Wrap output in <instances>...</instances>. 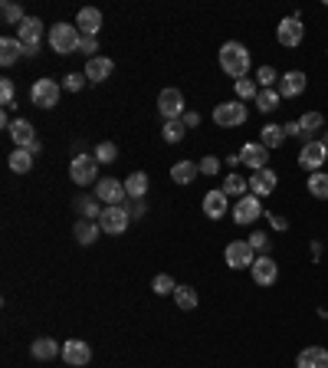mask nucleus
<instances>
[{"label":"nucleus","instance_id":"nucleus-29","mask_svg":"<svg viewBox=\"0 0 328 368\" xmlns=\"http://www.w3.org/2000/svg\"><path fill=\"white\" fill-rule=\"evenodd\" d=\"M125 194L135 197V201H142L144 194H148V174L144 171H135L125 178Z\"/></svg>","mask_w":328,"mask_h":368},{"label":"nucleus","instance_id":"nucleus-11","mask_svg":"<svg viewBox=\"0 0 328 368\" xmlns=\"http://www.w3.org/2000/svg\"><path fill=\"white\" fill-rule=\"evenodd\" d=\"M17 40L27 46V56H36L40 53V40H43V20L40 17H27L17 30Z\"/></svg>","mask_w":328,"mask_h":368},{"label":"nucleus","instance_id":"nucleus-23","mask_svg":"<svg viewBox=\"0 0 328 368\" xmlns=\"http://www.w3.org/2000/svg\"><path fill=\"white\" fill-rule=\"evenodd\" d=\"M112 73H115V63L105 59V56H96V59H89L86 63V79L89 83H105Z\"/></svg>","mask_w":328,"mask_h":368},{"label":"nucleus","instance_id":"nucleus-33","mask_svg":"<svg viewBox=\"0 0 328 368\" xmlns=\"http://www.w3.org/2000/svg\"><path fill=\"white\" fill-rule=\"evenodd\" d=\"M308 194L318 197V201H328V174L325 171L308 174Z\"/></svg>","mask_w":328,"mask_h":368},{"label":"nucleus","instance_id":"nucleus-39","mask_svg":"<svg viewBox=\"0 0 328 368\" xmlns=\"http://www.w3.org/2000/svg\"><path fill=\"white\" fill-rule=\"evenodd\" d=\"M151 290L158 292V296H174L177 283H174V276H167V273H158V276L151 280Z\"/></svg>","mask_w":328,"mask_h":368},{"label":"nucleus","instance_id":"nucleus-40","mask_svg":"<svg viewBox=\"0 0 328 368\" xmlns=\"http://www.w3.org/2000/svg\"><path fill=\"white\" fill-rule=\"evenodd\" d=\"M260 96V83H256V79H237V99H240V102H246V99H256Z\"/></svg>","mask_w":328,"mask_h":368},{"label":"nucleus","instance_id":"nucleus-51","mask_svg":"<svg viewBox=\"0 0 328 368\" xmlns=\"http://www.w3.org/2000/svg\"><path fill=\"white\" fill-rule=\"evenodd\" d=\"M269 220H273L276 230H285V227H289V224H285V217H279V214H269Z\"/></svg>","mask_w":328,"mask_h":368},{"label":"nucleus","instance_id":"nucleus-46","mask_svg":"<svg viewBox=\"0 0 328 368\" xmlns=\"http://www.w3.org/2000/svg\"><path fill=\"white\" fill-rule=\"evenodd\" d=\"M246 243H250L253 253H256V250H266V247H269V237H266L262 230H256V234H250V237H246Z\"/></svg>","mask_w":328,"mask_h":368},{"label":"nucleus","instance_id":"nucleus-31","mask_svg":"<svg viewBox=\"0 0 328 368\" xmlns=\"http://www.w3.org/2000/svg\"><path fill=\"white\" fill-rule=\"evenodd\" d=\"M260 141L273 152V148H283V141H285V132H283V125H262V132H260Z\"/></svg>","mask_w":328,"mask_h":368},{"label":"nucleus","instance_id":"nucleus-41","mask_svg":"<svg viewBox=\"0 0 328 368\" xmlns=\"http://www.w3.org/2000/svg\"><path fill=\"white\" fill-rule=\"evenodd\" d=\"M256 83H260V89H276L279 73H276L273 66H260V69H256Z\"/></svg>","mask_w":328,"mask_h":368},{"label":"nucleus","instance_id":"nucleus-6","mask_svg":"<svg viewBox=\"0 0 328 368\" xmlns=\"http://www.w3.org/2000/svg\"><path fill=\"white\" fill-rule=\"evenodd\" d=\"M131 224V211L125 204H115V207H105L102 211V217H98V227H102V234H125Z\"/></svg>","mask_w":328,"mask_h":368},{"label":"nucleus","instance_id":"nucleus-2","mask_svg":"<svg viewBox=\"0 0 328 368\" xmlns=\"http://www.w3.org/2000/svg\"><path fill=\"white\" fill-rule=\"evenodd\" d=\"M50 50H53L56 56H69V53H79V40H82V33H79V27H73V23H56V27H50Z\"/></svg>","mask_w":328,"mask_h":368},{"label":"nucleus","instance_id":"nucleus-37","mask_svg":"<svg viewBox=\"0 0 328 368\" xmlns=\"http://www.w3.org/2000/svg\"><path fill=\"white\" fill-rule=\"evenodd\" d=\"M0 17H3V23H17V27L27 20L23 7H20V3H13V0H3V7H0Z\"/></svg>","mask_w":328,"mask_h":368},{"label":"nucleus","instance_id":"nucleus-32","mask_svg":"<svg viewBox=\"0 0 328 368\" xmlns=\"http://www.w3.org/2000/svg\"><path fill=\"white\" fill-rule=\"evenodd\" d=\"M279 102H283V96H279L276 89H260V96H256V108H260V112H266V115H269V112H276V108H279Z\"/></svg>","mask_w":328,"mask_h":368},{"label":"nucleus","instance_id":"nucleus-20","mask_svg":"<svg viewBox=\"0 0 328 368\" xmlns=\"http://www.w3.org/2000/svg\"><path fill=\"white\" fill-rule=\"evenodd\" d=\"M200 207H204V214H207L210 220H220V217L230 211V197L217 187V191H207V194H204V204Z\"/></svg>","mask_w":328,"mask_h":368},{"label":"nucleus","instance_id":"nucleus-10","mask_svg":"<svg viewBox=\"0 0 328 368\" xmlns=\"http://www.w3.org/2000/svg\"><path fill=\"white\" fill-rule=\"evenodd\" d=\"M276 40L283 46H299L302 40H306V27H302V17L299 13H292V17H285V20H279V27H276Z\"/></svg>","mask_w":328,"mask_h":368},{"label":"nucleus","instance_id":"nucleus-8","mask_svg":"<svg viewBox=\"0 0 328 368\" xmlns=\"http://www.w3.org/2000/svg\"><path fill=\"white\" fill-rule=\"evenodd\" d=\"M325 162H328V148L322 145V139H312V141H306V145L299 148V164H302L308 174L322 171V164Z\"/></svg>","mask_w":328,"mask_h":368},{"label":"nucleus","instance_id":"nucleus-47","mask_svg":"<svg viewBox=\"0 0 328 368\" xmlns=\"http://www.w3.org/2000/svg\"><path fill=\"white\" fill-rule=\"evenodd\" d=\"M217 171H220V158H210L207 155V158L200 162V174H207L210 178V174H217Z\"/></svg>","mask_w":328,"mask_h":368},{"label":"nucleus","instance_id":"nucleus-19","mask_svg":"<svg viewBox=\"0 0 328 368\" xmlns=\"http://www.w3.org/2000/svg\"><path fill=\"white\" fill-rule=\"evenodd\" d=\"M250 194H256V197H269L276 191V184H279V178H276V171L273 168H262V171H253L250 178Z\"/></svg>","mask_w":328,"mask_h":368},{"label":"nucleus","instance_id":"nucleus-28","mask_svg":"<svg viewBox=\"0 0 328 368\" xmlns=\"http://www.w3.org/2000/svg\"><path fill=\"white\" fill-rule=\"evenodd\" d=\"M200 174V164H194V162H177L174 168H171V181L174 184H194V178Z\"/></svg>","mask_w":328,"mask_h":368},{"label":"nucleus","instance_id":"nucleus-48","mask_svg":"<svg viewBox=\"0 0 328 368\" xmlns=\"http://www.w3.org/2000/svg\"><path fill=\"white\" fill-rule=\"evenodd\" d=\"M128 211H131V220H142V217L148 214V207H144V201H135V204H131Z\"/></svg>","mask_w":328,"mask_h":368},{"label":"nucleus","instance_id":"nucleus-35","mask_svg":"<svg viewBox=\"0 0 328 368\" xmlns=\"http://www.w3.org/2000/svg\"><path fill=\"white\" fill-rule=\"evenodd\" d=\"M174 303H177V309H197V290L194 286H177L174 290Z\"/></svg>","mask_w":328,"mask_h":368},{"label":"nucleus","instance_id":"nucleus-21","mask_svg":"<svg viewBox=\"0 0 328 368\" xmlns=\"http://www.w3.org/2000/svg\"><path fill=\"white\" fill-rule=\"evenodd\" d=\"M76 27L82 36H98V30H102V13H98V7H82L76 17Z\"/></svg>","mask_w":328,"mask_h":368},{"label":"nucleus","instance_id":"nucleus-44","mask_svg":"<svg viewBox=\"0 0 328 368\" xmlns=\"http://www.w3.org/2000/svg\"><path fill=\"white\" fill-rule=\"evenodd\" d=\"M86 83H89L86 73H66V76H63V89H66V92H79Z\"/></svg>","mask_w":328,"mask_h":368},{"label":"nucleus","instance_id":"nucleus-34","mask_svg":"<svg viewBox=\"0 0 328 368\" xmlns=\"http://www.w3.org/2000/svg\"><path fill=\"white\" fill-rule=\"evenodd\" d=\"M7 164H10L13 174H27L33 168V152H27V148H17V152L10 155V162H7Z\"/></svg>","mask_w":328,"mask_h":368},{"label":"nucleus","instance_id":"nucleus-9","mask_svg":"<svg viewBox=\"0 0 328 368\" xmlns=\"http://www.w3.org/2000/svg\"><path fill=\"white\" fill-rule=\"evenodd\" d=\"M158 112L164 115V122H174V119H184V92L181 89H161L158 96Z\"/></svg>","mask_w":328,"mask_h":368},{"label":"nucleus","instance_id":"nucleus-15","mask_svg":"<svg viewBox=\"0 0 328 368\" xmlns=\"http://www.w3.org/2000/svg\"><path fill=\"white\" fill-rule=\"evenodd\" d=\"M250 273H253V283H256V286H273V283H276V276H279V263H276L273 257H266V253H260V257L253 260Z\"/></svg>","mask_w":328,"mask_h":368},{"label":"nucleus","instance_id":"nucleus-13","mask_svg":"<svg viewBox=\"0 0 328 368\" xmlns=\"http://www.w3.org/2000/svg\"><path fill=\"white\" fill-rule=\"evenodd\" d=\"M308 86V76L302 73V69H289V73H283L279 76V83H276V92L283 99H295V96H302Z\"/></svg>","mask_w":328,"mask_h":368},{"label":"nucleus","instance_id":"nucleus-42","mask_svg":"<svg viewBox=\"0 0 328 368\" xmlns=\"http://www.w3.org/2000/svg\"><path fill=\"white\" fill-rule=\"evenodd\" d=\"M0 102H3V108L17 106V86H13V79H0Z\"/></svg>","mask_w":328,"mask_h":368},{"label":"nucleus","instance_id":"nucleus-25","mask_svg":"<svg viewBox=\"0 0 328 368\" xmlns=\"http://www.w3.org/2000/svg\"><path fill=\"white\" fill-rule=\"evenodd\" d=\"M20 56H27V46H23L17 36H3V40H0V63L3 66H13Z\"/></svg>","mask_w":328,"mask_h":368},{"label":"nucleus","instance_id":"nucleus-4","mask_svg":"<svg viewBox=\"0 0 328 368\" xmlns=\"http://www.w3.org/2000/svg\"><path fill=\"white\" fill-rule=\"evenodd\" d=\"M69 178H73V184H79V187H86V184H96V178H98L96 155H82V152H79L76 158L69 162Z\"/></svg>","mask_w":328,"mask_h":368},{"label":"nucleus","instance_id":"nucleus-5","mask_svg":"<svg viewBox=\"0 0 328 368\" xmlns=\"http://www.w3.org/2000/svg\"><path fill=\"white\" fill-rule=\"evenodd\" d=\"M246 106H243L240 99H233V102H220V106H214V122H217L220 129H237V125H243L246 122Z\"/></svg>","mask_w":328,"mask_h":368},{"label":"nucleus","instance_id":"nucleus-18","mask_svg":"<svg viewBox=\"0 0 328 368\" xmlns=\"http://www.w3.org/2000/svg\"><path fill=\"white\" fill-rule=\"evenodd\" d=\"M63 362L66 365H89L92 362V348H89V342H82V339H69V342H63Z\"/></svg>","mask_w":328,"mask_h":368},{"label":"nucleus","instance_id":"nucleus-3","mask_svg":"<svg viewBox=\"0 0 328 368\" xmlns=\"http://www.w3.org/2000/svg\"><path fill=\"white\" fill-rule=\"evenodd\" d=\"M59 92H63V83L43 76L30 86V102L36 108H53V106H59Z\"/></svg>","mask_w":328,"mask_h":368},{"label":"nucleus","instance_id":"nucleus-16","mask_svg":"<svg viewBox=\"0 0 328 368\" xmlns=\"http://www.w3.org/2000/svg\"><path fill=\"white\" fill-rule=\"evenodd\" d=\"M10 139L17 141V148H27V152L40 155V141H36V132H33V122L17 119L10 125Z\"/></svg>","mask_w":328,"mask_h":368},{"label":"nucleus","instance_id":"nucleus-17","mask_svg":"<svg viewBox=\"0 0 328 368\" xmlns=\"http://www.w3.org/2000/svg\"><path fill=\"white\" fill-rule=\"evenodd\" d=\"M262 214V204L256 194H246L237 201V207H233V220L240 224V227H246V224H256V217Z\"/></svg>","mask_w":328,"mask_h":368},{"label":"nucleus","instance_id":"nucleus-38","mask_svg":"<svg viewBox=\"0 0 328 368\" xmlns=\"http://www.w3.org/2000/svg\"><path fill=\"white\" fill-rule=\"evenodd\" d=\"M119 158V145L115 141H98L96 145V162L98 164H112Z\"/></svg>","mask_w":328,"mask_h":368},{"label":"nucleus","instance_id":"nucleus-26","mask_svg":"<svg viewBox=\"0 0 328 368\" xmlns=\"http://www.w3.org/2000/svg\"><path fill=\"white\" fill-rule=\"evenodd\" d=\"M30 352H33V358H40V362H50V358L63 355V348H59V342H56V339H50V336H43V339H33Z\"/></svg>","mask_w":328,"mask_h":368},{"label":"nucleus","instance_id":"nucleus-50","mask_svg":"<svg viewBox=\"0 0 328 368\" xmlns=\"http://www.w3.org/2000/svg\"><path fill=\"white\" fill-rule=\"evenodd\" d=\"M283 132H285V135H295V139H302V129H299V122H285Z\"/></svg>","mask_w":328,"mask_h":368},{"label":"nucleus","instance_id":"nucleus-7","mask_svg":"<svg viewBox=\"0 0 328 368\" xmlns=\"http://www.w3.org/2000/svg\"><path fill=\"white\" fill-rule=\"evenodd\" d=\"M223 260H227L230 270H250L256 253H253V247L246 240H230L227 250H223Z\"/></svg>","mask_w":328,"mask_h":368},{"label":"nucleus","instance_id":"nucleus-36","mask_svg":"<svg viewBox=\"0 0 328 368\" xmlns=\"http://www.w3.org/2000/svg\"><path fill=\"white\" fill-rule=\"evenodd\" d=\"M184 132H187V125L181 119H174V122H164V129H161V139L167 141V145H177V141L184 139Z\"/></svg>","mask_w":328,"mask_h":368},{"label":"nucleus","instance_id":"nucleus-14","mask_svg":"<svg viewBox=\"0 0 328 368\" xmlns=\"http://www.w3.org/2000/svg\"><path fill=\"white\" fill-rule=\"evenodd\" d=\"M240 162L250 168V171H262V168H269V148L262 145V141H246L240 148Z\"/></svg>","mask_w":328,"mask_h":368},{"label":"nucleus","instance_id":"nucleus-43","mask_svg":"<svg viewBox=\"0 0 328 368\" xmlns=\"http://www.w3.org/2000/svg\"><path fill=\"white\" fill-rule=\"evenodd\" d=\"M76 207L82 211V217H86V220H96V217H102V211H98V197H79Z\"/></svg>","mask_w":328,"mask_h":368},{"label":"nucleus","instance_id":"nucleus-27","mask_svg":"<svg viewBox=\"0 0 328 368\" xmlns=\"http://www.w3.org/2000/svg\"><path fill=\"white\" fill-rule=\"evenodd\" d=\"M220 191H223L227 197H237V201H240V197L250 194V181H246V178H240V174L230 171L227 178H223V187H220Z\"/></svg>","mask_w":328,"mask_h":368},{"label":"nucleus","instance_id":"nucleus-1","mask_svg":"<svg viewBox=\"0 0 328 368\" xmlns=\"http://www.w3.org/2000/svg\"><path fill=\"white\" fill-rule=\"evenodd\" d=\"M217 59H220V69H223L230 79H246L250 76L253 56H250V50H246L243 43H237V40H230V43L220 46Z\"/></svg>","mask_w":328,"mask_h":368},{"label":"nucleus","instance_id":"nucleus-49","mask_svg":"<svg viewBox=\"0 0 328 368\" xmlns=\"http://www.w3.org/2000/svg\"><path fill=\"white\" fill-rule=\"evenodd\" d=\"M187 125V129H197V125H200V115H197V112H184V119H181Z\"/></svg>","mask_w":328,"mask_h":368},{"label":"nucleus","instance_id":"nucleus-30","mask_svg":"<svg viewBox=\"0 0 328 368\" xmlns=\"http://www.w3.org/2000/svg\"><path fill=\"white\" fill-rule=\"evenodd\" d=\"M299 129H302V145H306V141H312V132H318L322 129V125H325V119H322V115H318V112H306V115H299Z\"/></svg>","mask_w":328,"mask_h":368},{"label":"nucleus","instance_id":"nucleus-12","mask_svg":"<svg viewBox=\"0 0 328 368\" xmlns=\"http://www.w3.org/2000/svg\"><path fill=\"white\" fill-rule=\"evenodd\" d=\"M96 197L102 201V204H109V207H115V204H125V181H119V178H98V184H96Z\"/></svg>","mask_w":328,"mask_h":368},{"label":"nucleus","instance_id":"nucleus-24","mask_svg":"<svg viewBox=\"0 0 328 368\" xmlns=\"http://www.w3.org/2000/svg\"><path fill=\"white\" fill-rule=\"evenodd\" d=\"M98 234H102V227H98L96 220H76V227H73V237H76V243H82V247H92L98 240Z\"/></svg>","mask_w":328,"mask_h":368},{"label":"nucleus","instance_id":"nucleus-52","mask_svg":"<svg viewBox=\"0 0 328 368\" xmlns=\"http://www.w3.org/2000/svg\"><path fill=\"white\" fill-rule=\"evenodd\" d=\"M322 145H325V148H328V129H325V135H322Z\"/></svg>","mask_w":328,"mask_h":368},{"label":"nucleus","instance_id":"nucleus-45","mask_svg":"<svg viewBox=\"0 0 328 368\" xmlns=\"http://www.w3.org/2000/svg\"><path fill=\"white\" fill-rule=\"evenodd\" d=\"M79 53H86L89 59H96V53H98V36H82V40H79Z\"/></svg>","mask_w":328,"mask_h":368},{"label":"nucleus","instance_id":"nucleus-22","mask_svg":"<svg viewBox=\"0 0 328 368\" xmlns=\"http://www.w3.org/2000/svg\"><path fill=\"white\" fill-rule=\"evenodd\" d=\"M295 368H328V348H322V346L302 348L299 358H295Z\"/></svg>","mask_w":328,"mask_h":368}]
</instances>
